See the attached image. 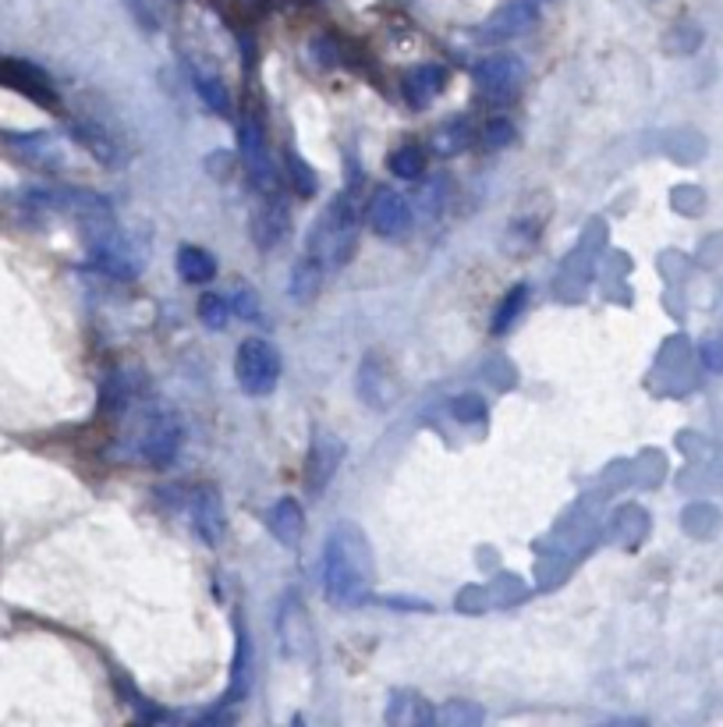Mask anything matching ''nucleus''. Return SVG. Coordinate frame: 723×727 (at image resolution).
Here are the masks:
<instances>
[{"mask_svg":"<svg viewBox=\"0 0 723 727\" xmlns=\"http://www.w3.org/2000/svg\"><path fill=\"white\" fill-rule=\"evenodd\" d=\"M323 582L327 597L341 607H359L376 582V565H373V547L359 526L351 521H338L333 533L327 536L323 547Z\"/></svg>","mask_w":723,"mask_h":727,"instance_id":"nucleus-1","label":"nucleus"},{"mask_svg":"<svg viewBox=\"0 0 723 727\" xmlns=\"http://www.w3.org/2000/svg\"><path fill=\"white\" fill-rule=\"evenodd\" d=\"M234 377H238L245 394H270L277 380H280V355L270 341L263 337H248L238 348V359H234Z\"/></svg>","mask_w":723,"mask_h":727,"instance_id":"nucleus-2","label":"nucleus"},{"mask_svg":"<svg viewBox=\"0 0 723 727\" xmlns=\"http://www.w3.org/2000/svg\"><path fill=\"white\" fill-rule=\"evenodd\" d=\"M238 143H242V167H245L248 181L256 185L259 192L274 196V189H277V164L270 157V143H266V128L259 122V114H245L242 117Z\"/></svg>","mask_w":723,"mask_h":727,"instance_id":"nucleus-3","label":"nucleus"},{"mask_svg":"<svg viewBox=\"0 0 723 727\" xmlns=\"http://www.w3.org/2000/svg\"><path fill=\"white\" fill-rule=\"evenodd\" d=\"M25 202L29 207H40V210H57V213L82 217L86 224L110 217V202L99 199L96 192H86V189H36V192L25 196Z\"/></svg>","mask_w":723,"mask_h":727,"instance_id":"nucleus-4","label":"nucleus"},{"mask_svg":"<svg viewBox=\"0 0 723 727\" xmlns=\"http://www.w3.org/2000/svg\"><path fill=\"white\" fill-rule=\"evenodd\" d=\"M521 82H525V64H521L514 54H497V57H486L479 67H476V86L486 99H493V104H503V99H511Z\"/></svg>","mask_w":723,"mask_h":727,"instance_id":"nucleus-5","label":"nucleus"},{"mask_svg":"<svg viewBox=\"0 0 723 727\" xmlns=\"http://www.w3.org/2000/svg\"><path fill=\"white\" fill-rule=\"evenodd\" d=\"M412 224H415V217H412V207L405 202V196L391 192V189L376 192L373 207H369V228H373L380 239H405Z\"/></svg>","mask_w":723,"mask_h":727,"instance_id":"nucleus-6","label":"nucleus"},{"mask_svg":"<svg viewBox=\"0 0 723 727\" xmlns=\"http://www.w3.org/2000/svg\"><path fill=\"white\" fill-rule=\"evenodd\" d=\"M341 444L333 441L327 433H316L312 436V447H309V459H306V486L309 494H323V486L333 480V472L341 465Z\"/></svg>","mask_w":723,"mask_h":727,"instance_id":"nucleus-7","label":"nucleus"},{"mask_svg":"<svg viewBox=\"0 0 723 727\" xmlns=\"http://www.w3.org/2000/svg\"><path fill=\"white\" fill-rule=\"evenodd\" d=\"M178 444H181V430H178V422H174L171 415H157L153 422H149L146 436H142V459H146L149 465L163 468V465H171V462H174Z\"/></svg>","mask_w":723,"mask_h":727,"instance_id":"nucleus-8","label":"nucleus"},{"mask_svg":"<svg viewBox=\"0 0 723 727\" xmlns=\"http://www.w3.org/2000/svg\"><path fill=\"white\" fill-rule=\"evenodd\" d=\"M535 4H529V0H514V4H508V8H500L490 22L482 25V36L486 40H514V36H525V32L535 25Z\"/></svg>","mask_w":723,"mask_h":727,"instance_id":"nucleus-9","label":"nucleus"},{"mask_svg":"<svg viewBox=\"0 0 723 727\" xmlns=\"http://www.w3.org/2000/svg\"><path fill=\"white\" fill-rule=\"evenodd\" d=\"M192 515H195V526H199V536L206 539L210 547H216L224 539V504H221V494H216L213 486H203L192 501Z\"/></svg>","mask_w":723,"mask_h":727,"instance_id":"nucleus-10","label":"nucleus"},{"mask_svg":"<svg viewBox=\"0 0 723 727\" xmlns=\"http://www.w3.org/2000/svg\"><path fill=\"white\" fill-rule=\"evenodd\" d=\"M444 67L436 64H423V67H412V72L405 75V82H401V93H405V99L412 107H429L436 96H440L444 89Z\"/></svg>","mask_w":723,"mask_h":727,"instance_id":"nucleus-11","label":"nucleus"},{"mask_svg":"<svg viewBox=\"0 0 723 727\" xmlns=\"http://www.w3.org/2000/svg\"><path fill=\"white\" fill-rule=\"evenodd\" d=\"M270 533L277 536V544L284 547H298L301 533H306V515H301L298 501H280L270 512Z\"/></svg>","mask_w":723,"mask_h":727,"instance_id":"nucleus-12","label":"nucleus"},{"mask_svg":"<svg viewBox=\"0 0 723 727\" xmlns=\"http://www.w3.org/2000/svg\"><path fill=\"white\" fill-rule=\"evenodd\" d=\"M288 228H291V221H288V207H284V202H266V207L259 210V217H256V224H252V231H256V242L263 249H270L277 239H284Z\"/></svg>","mask_w":723,"mask_h":727,"instance_id":"nucleus-13","label":"nucleus"},{"mask_svg":"<svg viewBox=\"0 0 723 727\" xmlns=\"http://www.w3.org/2000/svg\"><path fill=\"white\" fill-rule=\"evenodd\" d=\"M178 274L184 281H192V284H206V281L216 277V260L210 256L206 249H199V245H181V252H178Z\"/></svg>","mask_w":723,"mask_h":727,"instance_id":"nucleus-14","label":"nucleus"},{"mask_svg":"<svg viewBox=\"0 0 723 727\" xmlns=\"http://www.w3.org/2000/svg\"><path fill=\"white\" fill-rule=\"evenodd\" d=\"M319 281H323V263H319L316 252H306L295 266V277H291V295L298 302H309L319 292Z\"/></svg>","mask_w":723,"mask_h":727,"instance_id":"nucleus-15","label":"nucleus"},{"mask_svg":"<svg viewBox=\"0 0 723 727\" xmlns=\"http://www.w3.org/2000/svg\"><path fill=\"white\" fill-rule=\"evenodd\" d=\"M75 139L89 149V154L99 164H121V149L114 146V139L104 128H93V125H75Z\"/></svg>","mask_w":723,"mask_h":727,"instance_id":"nucleus-16","label":"nucleus"},{"mask_svg":"<svg viewBox=\"0 0 723 727\" xmlns=\"http://www.w3.org/2000/svg\"><path fill=\"white\" fill-rule=\"evenodd\" d=\"M192 78H195V89H199V96L206 99V107L210 110H216V114H227L231 110V96H227V89H224V82L216 78L213 72H192Z\"/></svg>","mask_w":723,"mask_h":727,"instance_id":"nucleus-17","label":"nucleus"},{"mask_svg":"<svg viewBox=\"0 0 723 727\" xmlns=\"http://www.w3.org/2000/svg\"><path fill=\"white\" fill-rule=\"evenodd\" d=\"M248 656H252L248 635H245V629L238 624V653H234V682H231V692H227V699H231V703H238V696H245V692H248V682H252Z\"/></svg>","mask_w":723,"mask_h":727,"instance_id":"nucleus-18","label":"nucleus"},{"mask_svg":"<svg viewBox=\"0 0 723 727\" xmlns=\"http://www.w3.org/2000/svg\"><path fill=\"white\" fill-rule=\"evenodd\" d=\"M284 167H288V178H291V185H295V192L298 196H316V189H319V181H316V171L312 167L301 160L295 149H284Z\"/></svg>","mask_w":723,"mask_h":727,"instance_id":"nucleus-19","label":"nucleus"},{"mask_svg":"<svg viewBox=\"0 0 723 727\" xmlns=\"http://www.w3.org/2000/svg\"><path fill=\"white\" fill-rule=\"evenodd\" d=\"M423 171H426V157H423V149L405 146V149H397V154L391 157V175L401 178V181H415V178H423Z\"/></svg>","mask_w":723,"mask_h":727,"instance_id":"nucleus-20","label":"nucleus"},{"mask_svg":"<svg viewBox=\"0 0 723 727\" xmlns=\"http://www.w3.org/2000/svg\"><path fill=\"white\" fill-rule=\"evenodd\" d=\"M525 298H529V287H525V284H514L511 292H508V298L500 302L497 316H493V330H497V334H503V330L514 324L518 313L525 309Z\"/></svg>","mask_w":723,"mask_h":727,"instance_id":"nucleus-21","label":"nucleus"},{"mask_svg":"<svg viewBox=\"0 0 723 727\" xmlns=\"http://www.w3.org/2000/svg\"><path fill=\"white\" fill-rule=\"evenodd\" d=\"M231 313H234L231 302L221 298V295H203V298H199V319H203L210 330H224Z\"/></svg>","mask_w":723,"mask_h":727,"instance_id":"nucleus-22","label":"nucleus"},{"mask_svg":"<svg viewBox=\"0 0 723 727\" xmlns=\"http://www.w3.org/2000/svg\"><path fill=\"white\" fill-rule=\"evenodd\" d=\"M433 720H436V724H447V727H454V724H479V720H482V709L472 706V703L454 699V703H447V706L440 709V714H433Z\"/></svg>","mask_w":723,"mask_h":727,"instance_id":"nucleus-23","label":"nucleus"},{"mask_svg":"<svg viewBox=\"0 0 723 727\" xmlns=\"http://www.w3.org/2000/svg\"><path fill=\"white\" fill-rule=\"evenodd\" d=\"M482 143L490 146V149L511 146V143H514V125H511V122H503V117H497V122L486 125V131H482Z\"/></svg>","mask_w":723,"mask_h":727,"instance_id":"nucleus-24","label":"nucleus"},{"mask_svg":"<svg viewBox=\"0 0 723 727\" xmlns=\"http://www.w3.org/2000/svg\"><path fill=\"white\" fill-rule=\"evenodd\" d=\"M454 415H458L461 422H476V419L486 415V404L476 394H461L458 401H454Z\"/></svg>","mask_w":723,"mask_h":727,"instance_id":"nucleus-25","label":"nucleus"},{"mask_svg":"<svg viewBox=\"0 0 723 727\" xmlns=\"http://www.w3.org/2000/svg\"><path fill=\"white\" fill-rule=\"evenodd\" d=\"M231 309L245 316V319H256L259 316V306H256V295L252 292H238V302H231Z\"/></svg>","mask_w":723,"mask_h":727,"instance_id":"nucleus-26","label":"nucleus"},{"mask_svg":"<svg viewBox=\"0 0 723 727\" xmlns=\"http://www.w3.org/2000/svg\"><path fill=\"white\" fill-rule=\"evenodd\" d=\"M702 355H705V366H710V369H723V345L710 341V345L702 348Z\"/></svg>","mask_w":723,"mask_h":727,"instance_id":"nucleus-27","label":"nucleus"}]
</instances>
